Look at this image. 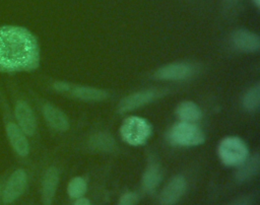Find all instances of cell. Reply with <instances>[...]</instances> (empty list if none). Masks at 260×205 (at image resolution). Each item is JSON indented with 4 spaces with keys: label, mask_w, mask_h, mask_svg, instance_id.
<instances>
[{
    "label": "cell",
    "mask_w": 260,
    "mask_h": 205,
    "mask_svg": "<svg viewBox=\"0 0 260 205\" xmlns=\"http://www.w3.org/2000/svg\"><path fill=\"white\" fill-rule=\"evenodd\" d=\"M186 189V181L182 176L173 178L164 188L159 196V201L162 205L175 204L184 194Z\"/></svg>",
    "instance_id": "cell-7"
},
{
    "label": "cell",
    "mask_w": 260,
    "mask_h": 205,
    "mask_svg": "<svg viewBox=\"0 0 260 205\" xmlns=\"http://www.w3.org/2000/svg\"><path fill=\"white\" fill-rule=\"evenodd\" d=\"M240 168L237 172V179L239 181H246L254 177L259 169L260 166V158L259 155L256 153L253 155L249 160H245L241 165H239Z\"/></svg>",
    "instance_id": "cell-15"
},
{
    "label": "cell",
    "mask_w": 260,
    "mask_h": 205,
    "mask_svg": "<svg viewBox=\"0 0 260 205\" xmlns=\"http://www.w3.org/2000/svg\"><path fill=\"white\" fill-rule=\"evenodd\" d=\"M15 118L17 121V126L21 131L28 136L35 134L37 129V122L30 107L23 100H18L14 109Z\"/></svg>",
    "instance_id": "cell-6"
},
{
    "label": "cell",
    "mask_w": 260,
    "mask_h": 205,
    "mask_svg": "<svg viewBox=\"0 0 260 205\" xmlns=\"http://www.w3.org/2000/svg\"><path fill=\"white\" fill-rule=\"evenodd\" d=\"M161 181V172L156 164H150L142 178V186L145 191H153Z\"/></svg>",
    "instance_id": "cell-16"
},
{
    "label": "cell",
    "mask_w": 260,
    "mask_h": 205,
    "mask_svg": "<svg viewBox=\"0 0 260 205\" xmlns=\"http://www.w3.org/2000/svg\"><path fill=\"white\" fill-rule=\"evenodd\" d=\"M71 92L74 96L84 100H102L108 96V93L104 90L86 86H75Z\"/></svg>",
    "instance_id": "cell-17"
},
{
    "label": "cell",
    "mask_w": 260,
    "mask_h": 205,
    "mask_svg": "<svg viewBox=\"0 0 260 205\" xmlns=\"http://www.w3.org/2000/svg\"><path fill=\"white\" fill-rule=\"evenodd\" d=\"M124 141L131 145L144 144L151 135V126L143 118L131 116L124 120L120 129Z\"/></svg>",
    "instance_id": "cell-2"
},
{
    "label": "cell",
    "mask_w": 260,
    "mask_h": 205,
    "mask_svg": "<svg viewBox=\"0 0 260 205\" xmlns=\"http://www.w3.org/2000/svg\"><path fill=\"white\" fill-rule=\"evenodd\" d=\"M58 172L55 167H50L44 177L43 180V201L44 205H51L54 198L56 188L58 185Z\"/></svg>",
    "instance_id": "cell-13"
},
{
    "label": "cell",
    "mask_w": 260,
    "mask_h": 205,
    "mask_svg": "<svg viewBox=\"0 0 260 205\" xmlns=\"http://www.w3.org/2000/svg\"><path fill=\"white\" fill-rule=\"evenodd\" d=\"M86 191V182L80 178L76 177L72 179L67 188V192L71 198H80Z\"/></svg>",
    "instance_id": "cell-20"
},
{
    "label": "cell",
    "mask_w": 260,
    "mask_h": 205,
    "mask_svg": "<svg viewBox=\"0 0 260 205\" xmlns=\"http://www.w3.org/2000/svg\"><path fill=\"white\" fill-rule=\"evenodd\" d=\"M155 96V91L153 90H143L139 92H135L126 96L123 100H121L119 105V109L121 112H128L134 109H137L141 106H144L151 101Z\"/></svg>",
    "instance_id": "cell-11"
},
{
    "label": "cell",
    "mask_w": 260,
    "mask_h": 205,
    "mask_svg": "<svg viewBox=\"0 0 260 205\" xmlns=\"http://www.w3.org/2000/svg\"><path fill=\"white\" fill-rule=\"evenodd\" d=\"M91 145L100 150L111 151L115 146V141L109 134L100 133L91 138Z\"/></svg>",
    "instance_id": "cell-19"
},
{
    "label": "cell",
    "mask_w": 260,
    "mask_h": 205,
    "mask_svg": "<svg viewBox=\"0 0 260 205\" xmlns=\"http://www.w3.org/2000/svg\"><path fill=\"white\" fill-rule=\"evenodd\" d=\"M168 139L174 145L194 146L204 141V134L198 126L188 122H180L171 128Z\"/></svg>",
    "instance_id": "cell-4"
},
{
    "label": "cell",
    "mask_w": 260,
    "mask_h": 205,
    "mask_svg": "<svg viewBox=\"0 0 260 205\" xmlns=\"http://www.w3.org/2000/svg\"><path fill=\"white\" fill-rule=\"evenodd\" d=\"M27 183L26 173L19 168L11 174L7 180L4 190L2 192V200L5 204L11 203L16 200L25 190Z\"/></svg>",
    "instance_id": "cell-5"
},
{
    "label": "cell",
    "mask_w": 260,
    "mask_h": 205,
    "mask_svg": "<svg viewBox=\"0 0 260 205\" xmlns=\"http://www.w3.org/2000/svg\"><path fill=\"white\" fill-rule=\"evenodd\" d=\"M218 156L228 166H239L248 157V147L239 137H226L218 145Z\"/></svg>",
    "instance_id": "cell-3"
},
{
    "label": "cell",
    "mask_w": 260,
    "mask_h": 205,
    "mask_svg": "<svg viewBox=\"0 0 260 205\" xmlns=\"http://www.w3.org/2000/svg\"><path fill=\"white\" fill-rule=\"evenodd\" d=\"M1 193H2V191H1V185H0V196H1Z\"/></svg>",
    "instance_id": "cell-26"
},
{
    "label": "cell",
    "mask_w": 260,
    "mask_h": 205,
    "mask_svg": "<svg viewBox=\"0 0 260 205\" xmlns=\"http://www.w3.org/2000/svg\"><path fill=\"white\" fill-rule=\"evenodd\" d=\"M233 45L240 51L243 52H255L260 47L259 37L249 30L239 29L232 36Z\"/></svg>",
    "instance_id": "cell-9"
},
{
    "label": "cell",
    "mask_w": 260,
    "mask_h": 205,
    "mask_svg": "<svg viewBox=\"0 0 260 205\" xmlns=\"http://www.w3.org/2000/svg\"><path fill=\"white\" fill-rule=\"evenodd\" d=\"M177 115L183 122L193 123L198 121L202 114L199 107L193 101H184L177 108Z\"/></svg>",
    "instance_id": "cell-14"
},
{
    "label": "cell",
    "mask_w": 260,
    "mask_h": 205,
    "mask_svg": "<svg viewBox=\"0 0 260 205\" xmlns=\"http://www.w3.org/2000/svg\"><path fill=\"white\" fill-rule=\"evenodd\" d=\"M243 105L248 111H255L258 109L260 105V86L259 84L255 85L251 89H249L244 98Z\"/></svg>",
    "instance_id": "cell-18"
},
{
    "label": "cell",
    "mask_w": 260,
    "mask_h": 205,
    "mask_svg": "<svg viewBox=\"0 0 260 205\" xmlns=\"http://www.w3.org/2000/svg\"><path fill=\"white\" fill-rule=\"evenodd\" d=\"M193 73V67L185 63L170 64L160 69L155 73V76L159 79L165 80H181L188 78Z\"/></svg>",
    "instance_id": "cell-10"
},
{
    "label": "cell",
    "mask_w": 260,
    "mask_h": 205,
    "mask_svg": "<svg viewBox=\"0 0 260 205\" xmlns=\"http://www.w3.org/2000/svg\"><path fill=\"white\" fill-rule=\"evenodd\" d=\"M6 133L14 151L20 156L27 155L29 150L28 142L26 140L25 134L21 131L17 124L8 122L6 125Z\"/></svg>",
    "instance_id": "cell-8"
},
{
    "label": "cell",
    "mask_w": 260,
    "mask_h": 205,
    "mask_svg": "<svg viewBox=\"0 0 260 205\" xmlns=\"http://www.w3.org/2000/svg\"><path fill=\"white\" fill-rule=\"evenodd\" d=\"M137 202V196L134 193H126L124 194L118 205H135Z\"/></svg>",
    "instance_id": "cell-21"
},
{
    "label": "cell",
    "mask_w": 260,
    "mask_h": 205,
    "mask_svg": "<svg viewBox=\"0 0 260 205\" xmlns=\"http://www.w3.org/2000/svg\"><path fill=\"white\" fill-rule=\"evenodd\" d=\"M43 114L46 119V121L49 123V125L58 130V131H65L69 127V122L67 117L63 112H61L59 109L55 108L54 106L50 104H46L43 107Z\"/></svg>",
    "instance_id": "cell-12"
},
{
    "label": "cell",
    "mask_w": 260,
    "mask_h": 205,
    "mask_svg": "<svg viewBox=\"0 0 260 205\" xmlns=\"http://www.w3.org/2000/svg\"><path fill=\"white\" fill-rule=\"evenodd\" d=\"M39 61L38 41L28 29L12 25L0 27L1 71H29L38 67Z\"/></svg>",
    "instance_id": "cell-1"
},
{
    "label": "cell",
    "mask_w": 260,
    "mask_h": 205,
    "mask_svg": "<svg viewBox=\"0 0 260 205\" xmlns=\"http://www.w3.org/2000/svg\"><path fill=\"white\" fill-rule=\"evenodd\" d=\"M229 205H250V200L247 197H242L240 199L235 200L234 202H232Z\"/></svg>",
    "instance_id": "cell-23"
},
{
    "label": "cell",
    "mask_w": 260,
    "mask_h": 205,
    "mask_svg": "<svg viewBox=\"0 0 260 205\" xmlns=\"http://www.w3.org/2000/svg\"><path fill=\"white\" fill-rule=\"evenodd\" d=\"M54 87L58 91H68L69 88H70V86L67 83H65V82H56L54 84Z\"/></svg>",
    "instance_id": "cell-22"
},
{
    "label": "cell",
    "mask_w": 260,
    "mask_h": 205,
    "mask_svg": "<svg viewBox=\"0 0 260 205\" xmlns=\"http://www.w3.org/2000/svg\"><path fill=\"white\" fill-rule=\"evenodd\" d=\"M254 1H255L256 5H257V6H259V4H260V0H254Z\"/></svg>",
    "instance_id": "cell-25"
},
{
    "label": "cell",
    "mask_w": 260,
    "mask_h": 205,
    "mask_svg": "<svg viewBox=\"0 0 260 205\" xmlns=\"http://www.w3.org/2000/svg\"><path fill=\"white\" fill-rule=\"evenodd\" d=\"M74 205H90V203L85 198H78V200H76Z\"/></svg>",
    "instance_id": "cell-24"
}]
</instances>
